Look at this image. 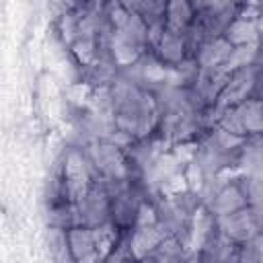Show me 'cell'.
<instances>
[{
	"label": "cell",
	"instance_id": "7a4b0ae2",
	"mask_svg": "<svg viewBox=\"0 0 263 263\" xmlns=\"http://www.w3.org/2000/svg\"><path fill=\"white\" fill-rule=\"evenodd\" d=\"M255 37V25L253 23H247V18H240L236 23H232L228 29H226V39L234 45H245V43H251V39Z\"/></svg>",
	"mask_w": 263,
	"mask_h": 263
},
{
	"label": "cell",
	"instance_id": "6da1fadb",
	"mask_svg": "<svg viewBox=\"0 0 263 263\" xmlns=\"http://www.w3.org/2000/svg\"><path fill=\"white\" fill-rule=\"evenodd\" d=\"M68 247L72 249L76 259H90L97 257V247H95V234L88 228H74L68 234Z\"/></svg>",
	"mask_w": 263,
	"mask_h": 263
},
{
	"label": "cell",
	"instance_id": "3957f363",
	"mask_svg": "<svg viewBox=\"0 0 263 263\" xmlns=\"http://www.w3.org/2000/svg\"><path fill=\"white\" fill-rule=\"evenodd\" d=\"M95 247H97V257H107L109 251L115 247V238H117V232L109 226V224H99L95 230Z\"/></svg>",
	"mask_w": 263,
	"mask_h": 263
}]
</instances>
